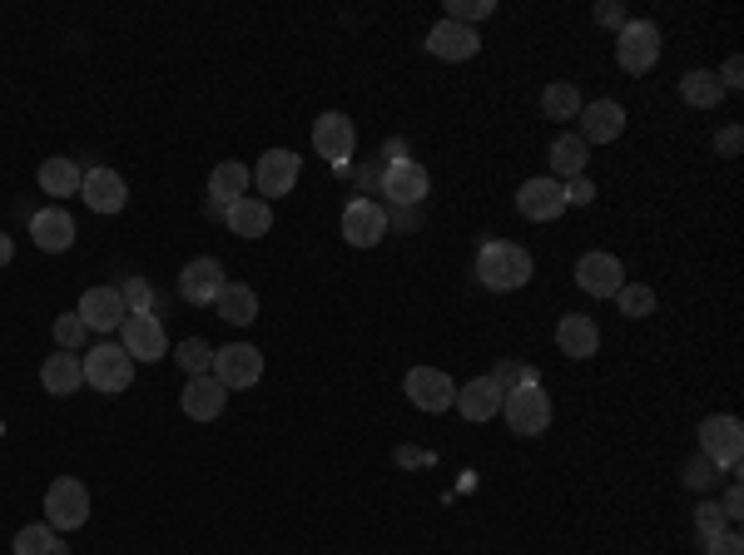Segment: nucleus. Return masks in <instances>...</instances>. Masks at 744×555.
Instances as JSON below:
<instances>
[{
	"mask_svg": "<svg viewBox=\"0 0 744 555\" xmlns=\"http://www.w3.org/2000/svg\"><path fill=\"white\" fill-rule=\"evenodd\" d=\"M476 278H482V288H492V293H517L531 283V253L521 244L492 238V244H482V253H476Z\"/></svg>",
	"mask_w": 744,
	"mask_h": 555,
	"instance_id": "nucleus-1",
	"label": "nucleus"
},
{
	"mask_svg": "<svg viewBox=\"0 0 744 555\" xmlns=\"http://www.w3.org/2000/svg\"><path fill=\"white\" fill-rule=\"evenodd\" d=\"M130 382H134V357L125 353V347L99 342V347H90V353H85V387L115 397V392H125Z\"/></svg>",
	"mask_w": 744,
	"mask_h": 555,
	"instance_id": "nucleus-2",
	"label": "nucleus"
},
{
	"mask_svg": "<svg viewBox=\"0 0 744 555\" xmlns=\"http://www.w3.org/2000/svg\"><path fill=\"white\" fill-rule=\"evenodd\" d=\"M90 521V492L80 486L75 476H60L50 481V492H45V526L50 531H80Z\"/></svg>",
	"mask_w": 744,
	"mask_h": 555,
	"instance_id": "nucleus-3",
	"label": "nucleus"
},
{
	"mask_svg": "<svg viewBox=\"0 0 744 555\" xmlns=\"http://www.w3.org/2000/svg\"><path fill=\"white\" fill-rule=\"evenodd\" d=\"M615 60H621V70H626V75H646V70H656V60H660V25L626 21V25H621V35H615Z\"/></svg>",
	"mask_w": 744,
	"mask_h": 555,
	"instance_id": "nucleus-4",
	"label": "nucleus"
},
{
	"mask_svg": "<svg viewBox=\"0 0 744 555\" xmlns=\"http://www.w3.org/2000/svg\"><path fill=\"white\" fill-rule=\"evenodd\" d=\"M501 412H507V422H511L517 437H541V432L551 427V397H546V387L541 382L507 392L501 397Z\"/></svg>",
	"mask_w": 744,
	"mask_h": 555,
	"instance_id": "nucleus-5",
	"label": "nucleus"
},
{
	"mask_svg": "<svg viewBox=\"0 0 744 555\" xmlns=\"http://www.w3.org/2000/svg\"><path fill=\"white\" fill-rule=\"evenodd\" d=\"M744 451V427L740 416H705L700 422V457L715 461V471H734Z\"/></svg>",
	"mask_w": 744,
	"mask_h": 555,
	"instance_id": "nucleus-6",
	"label": "nucleus"
},
{
	"mask_svg": "<svg viewBox=\"0 0 744 555\" xmlns=\"http://www.w3.org/2000/svg\"><path fill=\"white\" fill-rule=\"evenodd\" d=\"M119 342H125V353L134 363H160L169 353V338H164V322L154 312H130V318L119 322Z\"/></svg>",
	"mask_w": 744,
	"mask_h": 555,
	"instance_id": "nucleus-7",
	"label": "nucleus"
},
{
	"mask_svg": "<svg viewBox=\"0 0 744 555\" xmlns=\"http://www.w3.org/2000/svg\"><path fill=\"white\" fill-rule=\"evenodd\" d=\"M343 238L353 248H378L388 238V209L373 199H353L343 209Z\"/></svg>",
	"mask_w": 744,
	"mask_h": 555,
	"instance_id": "nucleus-8",
	"label": "nucleus"
},
{
	"mask_svg": "<svg viewBox=\"0 0 744 555\" xmlns=\"http://www.w3.org/2000/svg\"><path fill=\"white\" fill-rule=\"evenodd\" d=\"M517 209L531 224H551L566 214V184L562 179H527L517 189Z\"/></svg>",
	"mask_w": 744,
	"mask_h": 555,
	"instance_id": "nucleus-9",
	"label": "nucleus"
},
{
	"mask_svg": "<svg viewBox=\"0 0 744 555\" xmlns=\"http://www.w3.org/2000/svg\"><path fill=\"white\" fill-rule=\"evenodd\" d=\"M314 144H318V160H328L333 169H347V160H353V119L338 115V109H328V115H318L314 125Z\"/></svg>",
	"mask_w": 744,
	"mask_h": 555,
	"instance_id": "nucleus-10",
	"label": "nucleus"
},
{
	"mask_svg": "<svg viewBox=\"0 0 744 555\" xmlns=\"http://www.w3.org/2000/svg\"><path fill=\"white\" fill-rule=\"evenodd\" d=\"M214 377L234 392V387H253L263 377V353L248 347V342H234V347H219L214 353Z\"/></svg>",
	"mask_w": 744,
	"mask_h": 555,
	"instance_id": "nucleus-11",
	"label": "nucleus"
},
{
	"mask_svg": "<svg viewBox=\"0 0 744 555\" xmlns=\"http://www.w3.org/2000/svg\"><path fill=\"white\" fill-rule=\"evenodd\" d=\"M576 288L595 293V298H615V293L626 288V268L611 253H586L581 263H576Z\"/></svg>",
	"mask_w": 744,
	"mask_h": 555,
	"instance_id": "nucleus-12",
	"label": "nucleus"
},
{
	"mask_svg": "<svg viewBox=\"0 0 744 555\" xmlns=\"http://www.w3.org/2000/svg\"><path fill=\"white\" fill-rule=\"evenodd\" d=\"M224 263L219 258H194V263H184L179 273V298L194 303V308H204V303H214L219 293H224Z\"/></svg>",
	"mask_w": 744,
	"mask_h": 555,
	"instance_id": "nucleus-13",
	"label": "nucleus"
},
{
	"mask_svg": "<svg viewBox=\"0 0 744 555\" xmlns=\"http://www.w3.org/2000/svg\"><path fill=\"white\" fill-rule=\"evenodd\" d=\"M408 397L417 412H447L457 402V382L437 367H412L408 373Z\"/></svg>",
	"mask_w": 744,
	"mask_h": 555,
	"instance_id": "nucleus-14",
	"label": "nucleus"
},
{
	"mask_svg": "<svg viewBox=\"0 0 744 555\" xmlns=\"http://www.w3.org/2000/svg\"><path fill=\"white\" fill-rule=\"evenodd\" d=\"M427 189H432L427 169H422V164H412V160L388 164V174H382V199H392L398 209H417V203L427 199Z\"/></svg>",
	"mask_w": 744,
	"mask_h": 555,
	"instance_id": "nucleus-15",
	"label": "nucleus"
},
{
	"mask_svg": "<svg viewBox=\"0 0 744 555\" xmlns=\"http://www.w3.org/2000/svg\"><path fill=\"white\" fill-rule=\"evenodd\" d=\"M581 139H586V150L591 144H611V139L626 134V109L615 105V99H595V105H581Z\"/></svg>",
	"mask_w": 744,
	"mask_h": 555,
	"instance_id": "nucleus-16",
	"label": "nucleus"
},
{
	"mask_svg": "<svg viewBox=\"0 0 744 555\" xmlns=\"http://www.w3.org/2000/svg\"><path fill=\"white\" fill-rule=\"evenodd\" d=\"M253 184H259L263 203L283 199V193L298 184V154H293V150H269V154L259 160V169H253Z\"/></svg>",
	"mask_w": 744,
	"mask_h": 555,
	"instance_id": "nucleus-17",
	"label": "nucleus"
},
{
	"mask_svg": "<svg viewBox=\"0 0 744 555\" xmlns=\"http://www.w3.org/2000/svg\"><path fill=\"white\" fill-rule=\"evenodd\" d=\"M80 199H85L95 214H119V209L130 203V189H125V179H119L115 169H90L85 184H80Z\"/></svg>",
	"mask_w": 744,
	"mask_h": 555,
	"instance_id": "nucleus-18",
	"label": "nucleus"
},
{
	"mask_svg": "<svg viewBox=\"0 0 744 555\" xmlns=\"http://www.w3.org/2000/svg\"><path fill=\"white\" fill-rule=\"evenodd\" d=\"M556 347H562L566 357H576V363L595 357V347H601V328H595V318H586V312H566V318L556 322Z\"/></svg>",
	"mask_w": 744,
	"mask_h": 555,
	"instance_id": "nucleus-19",
	"label": "nucleus"
},
{
	"mask_svg": "<svg viewBox=\"0 0 744 555\" xmlns=\"http://www.w3.org/2000/svg\"><path fill=\"white\" fill-rule=\"evenodd\" d=\"M427 50L437 55V60H472L476 50H482V35L472 31V25H457V21H437V31L427 35Z\"/></svg>",
	"mask_w": 744,
	"mask_h": 555,
	"instance_id": "nucleus-20",
	"label": "nucleus"
},
{
	"mask_svg": "<svg viewBox=\"0 0 744 555\" xmlns=\"http://www.w3.org/2000/svg\"><path fill=\"white\" fill-rule=\"evenodd\" d=\"M224 402H228V387L219 382V377H189V387H184V397H179L184 416H194V422H214V416L224 412Z\"/></svg>",
	"mask_w": 744,
	"mask_h": 555,
	"instance_id": "nucleus-21",
	"label": "nucleus"
},
{
	"mask_svg": "<svg viewBox=\"0 0 744 555\" xmlns=\"http://www.w3.org/2000/svg\"><path fill=\"white\" fill-rule=\"evenodd\" d=\"M80 318H85L90 332H115L119 322L130 318V312H125L119 288H90L85 298H80Z\"/></svg>",
	"mask_w": 744,
	"mask_h": 555,
	"instance_id": "nucleus-22",
	"label": "nucleus"
},
{
	"mask_svg": "<svg viewBox=\"0 0 744 555\" xmlns=\"http://www.w3.org/2000/svg\"><path fill=\"white\" fill-rule=\"evenodd\" d=\"M452 406L467 416V422H492V416L501 412V387H496L492 377H472L467 387H457Z\"/></svg>",
	"mask_w": 744,
	"mask_h": 555,
	"instance_id": "nucleus-23",
	"label": "nucleus"
},
{
	"mask_svg": "<svg viewBox=\"0 0 744 555\" xmlns=\"http://www.w3.org/2000/svg\"><path fill=\"white\" fill-rule=\"evenodd\" d=\"M31 238L45 253H66V248L75 244V219H70L66 209H40V214L31 219Z\"/></svg>",
	"mask_w": 744,
	"mask_h": 555,
	"instance_id": "nucleus-24",
	"label": "nucleus"
},
{
	"mask_svg": "<svg viewBox=\"0 0 744 555\" xmlns=\"http://www.w3.org/2000/svg\"><path fill=\"white\" fill-rule=\"evenodd\" d=\"M80 382H85V363H80L75 353H55V357H45V367H40V387L50 397H70V392H80Z\"/></svg>",
	"mask_w": 744,
	"mask_h": 555,
	"instance_id": "nucleus-25",
	"label": "nucleus"
},
{
	"mask_svg": "<svg viewBox=\"0 0 744 555\" xmlns=\"http://www.w3.org/2000/svg\"><path fill=\"white\" fill-rule=\"evenodd\" d=\"M224 219H228V228H234L238 238H263L273 228V209L263 199H248V193L238 203H228Z\"/></svg>",
	"mask_w": 744,
	"mask_h": 555,
	"instance_id": "nucleus-26",
	"label": "nucleus"
},
{
	"mask_svg": "<svg viewBox=\"0 0 744 555\" xmlns=\"http://www.w3.org/2000/svg\"><path fill=\"white\" fill-rule=\"evenodd\" d=\"M248 179L253 174L244 169L238 160H224L214 174H209V199H214V209H228V203H238L248 193Z\"/></svg>",
	"mask_w": 744,
	"mask_h": 555,
	"instance_id": "nucleus-27",
	"label": "nucleus"
},
{
	"mask_svg": "<svg viewBox=\"0 0 744 555\" xmlns=\"http://www.w3.org/2000/svg\"><path fill=\"white\" fill-rule=\"evenodd\" d=\"M214 308H219V318H224V322L248 328V322L259 318V293L244 288V283H224V293L214 298Z\"/></svg>",
	"mask_w": 744,
	"mask_h": 555,
	"instance_id": "nucleus-28",
	"label": "nucleus"
},
{
	"mask_svg": "<svg viewBox=\"0 0 744 555\" xmlns=\"http://www.w3.org/2000/svg\"><path fill=\"white\" fill-rule=\"evenodd\" d=\"M586 160H591V150H586L581 134H556V144H551V179H576V174H586Z\"/></svg>",
	"mask_w": 744,
	"mask_h": 555,
	"instance_id": "nucleus-29",
	"label": "nucleus"
},
{
	"mask_svg": "<svg viewBox=\"0 0 744 555\" xmlns=\"http://www.w3.org/2000/svg\"><path fill=\"white\" fill-rule=\"evenodd\" d=\"M80 184H85V174H80L75 160H45L40 164V189L50 193V199H70V193H80Z\"/></svg>",
	"mask_w": 744,
	"mask_h": 555,
	"instance_id": "nucleus-30",
	"label": "nucleus"
},
{
	"mask_svg": "<svg viewBox=\"0 0 744 555\" xmlns=\"http://www.w3.org/2000/svg\"><path fill=\"white\" fill-rule=\"evenodd\" d=\"M680 95H685V105H695V109H715L724 99V85H720L715 70H690V75L680 80Z\"/></svg>",
	"mask_w": 744,
	"mask_h": 555,
	"instance_id": "nucleus-31",
	"label": "nucleus"
},
{
	"mask_svg": "<svg viewBox=\"0 0 744 555\" xmlns=\"http://www.w3.org/2000/svg\"><path fill=\"white\" fill-rule=\"evenodd\" d=\"M15 555H66V545H60V535L40 521V526H25V531L15 535Z\"/></svg>",
	"mask_w": 744,
	"mask_h": 555,
	"instance_id": "nucleus-32",
	"label": "nucleus"
},
{
	"mask_svg": "<svg viewBox=\"0 0 744 555\" xmlns=\"http://www.w3.org/2000/svg\"><path fill=\"white\" fill-rule=\"evenodd\" d=\"M486 377H492V382L501 387V397H507V392H517V387H531V382H541V377H536V367L517 363V357H501V363H496V367H492V373H486Z\"/></svg>",
	"mask_w": 744,
	"mask_h": 555,
	"instance_id": "nucleus-33",
	"label": "nucleus"
},
{
	"mask_svg": "<svg viewBox=\"0 0 744 555\" xmlns=\"http://www.w3.org/2000/svg\"><path fill=\"white\" fill-rule=\"evenodd\" d=\"M541 109H546L551 119H576L581 115V90L562 80V85H551L546 95H541Z\"/></svg>",
	"mask_w": 744,
	"mask_h": 555,
	"instance_id": "nucleus-34",
	"label": "nucleus"
},
{
	"mask_svg": "<svg viewBox=\"0 0 744 555\" xmlns=\"http://www.w3.org/2000/svg\"><path fill=\"white\" fill-rule=\"evenodd\" d=\"M179 367H184L189 377H209V367H214V347H209L204 338L179 342Z\"/></svg>",
	"mask_w": 744,
	"mask_h": 555,
	"instance_id": "nucleus-35",
	"label": "nucleus"
},
{
	"mask_svg": "<svg viewBox=\"0 0 744 555\" xmlns=\"http://www.w3.org/2000/svg\"><path fill=\"white\" fill-rule=\"evenodd\" d=\"M615 303H621L626 318H650V312H656V293H650L646 283H626V288L615 293Z\"/></svg>",
	"mask_w": 744,
	"mask_h": 555,
	"instance_id": "nucleus-36",
	"label": "nucleus"
},
{
	"mask_svg": "<svg viewBox=\"0 0 744 555\" xmlns=\"http://www.w3.org/2000/svg\"><path fill=\"white\" fill-rule=\"evenodd\" d=\"M85 338H90V328H85L80 312H60V318H55V342H60V353H75Z\"/></svg>",
	"mask_w": 744,
	"mask_h": 555,
	"instance_id": "nucleus-37",
	"label": "nucleus"
},
{
	"mask_svg": "<svg viewBox=\"0 0 744 555\" xmlns=\"http://www.w3.org/2000/svg\"><path fill=\"white\" fill-rule=\"evenodd\" d=\"M496 5L492 0H447V21H457V25H472V21H486Z\"/></svg>",
	"mask_w": 744,
	"mask_h": 555,
	"instance_id": "nucleus-38",
	"label": "nucleus"
},
{
	"mask_svg": "<svg viewBox=\"0 0 744 555\" xmlns=\"http://www.w3.org/2000/svg\"><path fill=\"white\" fill-rule=\"evenodd\" d=\"M119 298H125V312H154V288L144 278H130V283L119 288Z\"/></svg>",
	"mask_w": 744,
	"mask_h": 555,
	"instance_id": "nucleus-39",
	"label": "nucleus"
},
{
	"mask_svg": "<svg viewBox=\"0 0 744 555\" xmlns=\"http://www.w3.org/2000/svg\"><path fill=\"white\" fill-rule=\"evenodd\" d=\"M586 209V203H595V184L586 179V174H576V179H566V209Z\"/></svg>",
	"mask_w": 744,
	"mask_h": 555,
	"instance_id": "nucleus-40",
	"label": "nucleus"
},
{
	"mask_svg": "<svg viewBox=\"0 0 744 555\" xmlns=\"http://www.w3.org/2000/svg\"><path fill=\"white\" fill-rule=\"evenodd\" d=\"M695 526H700V535H705V541H710V535H720V531H724V516H720V506H715V501H705L700 511H695Z\"/></svg>",
	"mask_w": 744,
	"mask_h": 555,
	"instance_id": "nucleus-41",
	"label": "nucleus"
},
{
	"mask_svg": "<svg viewBox=\"0 0 744 555\" xmlns=\"http://www.w3.org/2000/svg\"><path fill=\"white\" fill-rule=\"evenodd\" d=\"M705 555H744V541L734 531H720V535L705 541Z\"/></svg>",
	"mask_w": 744,
	"mask_h": 555,
	"instance_id": "nucleus-42",
	"label": "nucleus"
},
{
	"mask_svg": "<svg viewBox=\"0 0 744 555\" xmlns=\"http://www.w3.org/2000/svg\"><path fill=\"white\" fill-rule=\"evenodd\" d=\"M740 75H744V60H740V55H730V60H724V70H720V85L724 90H740L744 85Z\"/></svg>",
	"mask_w": 744,
	"mask_h": 555,
	"instance_id": "nucleus-43",
	"label": "nucleus"
},
{
	"mask_svg": "<svg viewBox=\"0 0 744 555\" xmlns=\"http://www.w3.org/2000/svg\"><path fill=\"white\" fill-rule=\"evenodd\" d=\"M595 21H601V25H615V31H621V25H626L630 15H626V5H615V0H605L601 11H595Z\"/></svg>",
	"mask_w": 744,
	"mask_h": 555,
	"instance_id": "nucleus-44",
	"label": "nucleus"
},
{
	"mask_svg": "<svg viewBox=\"0 0 744 555\" xmlns=\"http://www.w3.org/2000/svg\"><path fill=\"white\" fill-rule=\"evenodd\" d=\"M740 511H744V496H740V486H730V496L720 501V516L724 521H740Z\"/></svg>",
	"mask_w": 744,
	"mask_h": 555,
	"instance_id": "nucleus-45",
	"label": "nucleus"
},
{
	"mask_svg": "<svg viewBox=\"0 0 744 555\" xmlns=\"http://www.w3.org/2000/svg\"><path fill=\"white\" fill-rule=\"evenodd\" d=\"M710 471H715V461H690V476H685V481H690V486H710Z\"/></svg>",
	"mask_w": 744,
	"mask_h": 555,
	"instance_id": "nucleus-46",
	"label": "nucleus"
},
{
	"mask_svg": "<svg viewBox=\"0 0 744 555\" xmlns=\"http://www.w3.org/2000/svg\"><path fill=\"white\" fill-rule=\"evenodd\" d=\"M740 144H744L740 129H724V134L715 139V150H720V154H740Z\"/></svg>",
	"mask_w": 744,
	"mask_h": 555,
	"instance_id": "nucleus-47",
	"label": "nucleus"
},
{
	"mask_svg": "<svg viewBox=\"0 0 744 555\" xmlns=\"http://www.w3.org/2000/svg\"><path fill=\"white\" fill-rule=\"evenodd\" d=\"M11 258H15V244H11V238H5V234H0V268L11 263Z\"/></svg>",
	"mask_w": 744,
	"mask_h": 555,
	"instance_id": "nucleus-48",
	"label": "nucleus"
}]
</instances>
